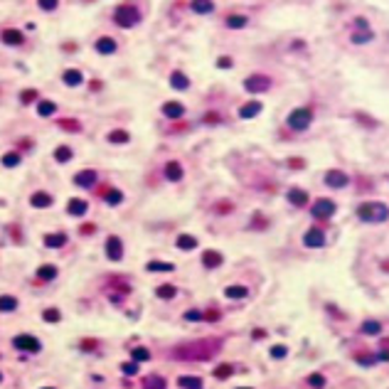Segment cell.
I'll return each instance as SVG.
<instances>
[{
  "instance_id": "obj_36",
  "label": "cell",
  "mask_w": 389,
  "mask_h": 389,
  "mask_svg": "<svg viewBox=\"0 0 389 389\" xmlns=\"http://www.w3.org/2000/svg\"><path fill=\"white\" fill-rule=\"evenodd\" d=\"M37 114L47 119V116L57 114V104H55V101H40V104H37Z\"/></svg>"
},
{
  "instance_id": "obj_46",
  "label": "cell",
  "mask_w": 389,
  "mask_h": 389,
  "mask_svg": "<svg viewBox=\"0 0 389 389\" xmlns=\"http://www.w3.org/2000/svg\"><path fill=\"white\" fill-rule=\"evenodd\" d=\"M355 32H365V30H370V22H367V17H355Z\"/></svg>"
},
{
  "instance_id": "obj_7",
  "label": "cell",
  "mask_w": 389,
  "mask_h": 389,
  "mask_svg": "<svg viewBox=\"0 0 389 389\" xmlns=\"http://www.w3.org/2000/svg\"><path fill=\"white\" fill-rule=\"evenodd\" d=\"M325 185L330 190H342V188L350 185V175L345 170H327L325 173Z\"/></svg>"
},
{
  "instance_id": "obj_48",
  "label": "cell",
  "mask_w": 389,
  "mask_h": 389,
  "mask_svg": "<svg viewBox=\"0 0 389 389\" xmlns=\"http://www.w3.org/2000/svg\"><path fill=\"white\" fill-rule=\"evenodd\" d=\"M121 199H124V194L119 193V190H109V194H106V202L109 204H119Z\"/></svg>"
},
{
  "instance_id": "obj_30",
  "label": "cell",
  "mask_w": 389,
  "mask_h": 389,
  "mask_svg": "<svg viewBox=\"0 0 389 389\" xmlns=\"http://www.w3.org/2000/svg\"><path fill=\"white\" fill-rule=\"evenodd\" d=\"M224 296L227 298H247L249 296V288L247 286H227L224 288Z\"/></svg>"
},
{
  "instance_id": "obj_56",
  "label": "cell",
  "mask_w": 389,
  "mask_h": 389,
  "mask_svg": "<svg viewBox=\"0 0 389 389\" xmlns=\"http://www.w3.org/2000/svg\"><path fill=\"white\" fill-rule=\"evenodd\" d=\"M60 126L62 129H69V130H79L81 126H79V121H60Z\"/></svg>"
},
{
  "instance_id": "obj_55",
  "label": "cell",
  "mask_w": 389,
  "mask_h": 389,
  "mask_svg": "<svg viewBox=\"0 0 389 389\" xmlns=\"http://www.w3.org/2000/svg\"><path fill=\"white\" fill-rule=\"evenodd\" d=\"M214 209H217L219 214H227V212L232 209V202H219V204H214Z\"/></svg>"
},
{
  "instance_id": "obj_45",
  "label": "cell",
  "mask_w": 389,
  "mask_h": 389,
  "mask_svg": "<svg viewBox=\"0 0 389 389\" xmlns=\"http://www.w3.org/2000/svg\"><path fill=\"white\" fill-rule=\"evenodd\" d=\"M55 158H57V160H60V163H66V160H69V158H71V150H69V148H66V145H60V148H57V150H55Z\"/></svg>"
},
{
  "instance_id": "obj_52",
  "label": "cell",
  "mask_w": 389,
  "mask_h": 389,
  "mask_svg": "<svg viewBox=\"0 0 389 389\" xmlns=\"http://www.w3.org/2000/svg\"><path fill=\"white\" fill-rule=\"evenodd\" d=\"M121 370H124V375L133 377V375L138 372V365H135V362H126V365H121Z\"/></svg>"
},
{
  "instance_id": "obj_37",
  "label": "cell",
  "mask_w": 389,
  "mask_h": 389,
  "mask_svg": "<svg viewBox=\"0 0 389 389\" xmlns=\"http://www.w3.org/2000/svg\"><path fill=\"white\" fill-rule=\"evenodd\" d=\"M178 385H180L183 389H202V380H199V377H188V375H185V377L178 380Z\"/></svg>"
},
{
  "instance_id": "obj_40",
  "label": "cell",
  "mask_w": 389,
  "mask_h": 389,
  "mask_svg": "<svg viewBox=\"0 0 389 389\" xmlns=\"http://www.w3.org/2000/svg\"><path fill=\"white\" fill-rule=\"evenodd\" d=\"M234 375V367L232 365H219L217 370H214V377L217 380H227V377H232Z\"/></svg>"
},
{
  "instance_id": "obj_29",
  "label": "cell",
  "mask_w": 389,
  "mask_h": 389,
  "mask_svg": "<svg viewBox=\"0 0 389 389\" xmlns=\"http://www.w3.org/2000/svg\"><path fill=\"white\" fill-rule=\"evenodd\" d=\"M155 296H158V298H163V301H170V298H175V296H178V288H175V286H170V283H165V286H158V288H155Z\"/></svg>"
},
{
  "instance_id": "obj_47",
  "label": "cell",
  "mask_w": 389,
  "mask_h": 389,
  "mask_svg": "<svg viewBox=\"0 0 389 389\" xmlns=\"http://www.w3.org/2000/svg\"><path fill=\"white\" fill-rule=\"evenodd\" d=\"M355 360H357L360 365H365V367H372V365L377 362V357H375V355H357Z\"/></svg>"
},
{
  "instance_id": "obj_57",
  "label": "cell",
  "mask_w": 389,
  "mask_h": 389,
  "mask_svg": "<svg viewBox=\"0 0 389 389\" xmlns=\"http://www.w3.org/2000/svg\"><path fill=\"white\" fill-rule=\"evenodd\" d=\"M40 7H42V10H57V2H52V0H42Z\"/></svg>"
},
{
  "instance_id": "obj_9",
  "label": "cell",
  "mask_w": 389,
  "mask_h": 389,
  "mask_svg": "<svg viewBox=\"0 0 389 389\" xmlns=\"http://www.w3.org/2000/svg\"><path fill=\"white\" fill-rule=\"evenodd\" d=\"M303 244H306L308 249H321V247H325V232L318 229V227H311V229L303 234Z\"/></svg>"
},
{
  "instance_id": "obj_41",
  "label": "cell",
  "mask_w": 389,
  "mask_h": 389,
  "mask_svg": "<svg viewBox=\"0 0 389 389\" xmlns=\"http://www.w3.org/2000/svg\"><path fill=\"white\" fill-rule=\"evenodd\" d=\"M129 133H126V130H111V133H109V140H111V143H129Z\"/></svg>"
},
{
  "instance_id": "obj_43",
  "label": "cell",
  "mask_w": 389,
  "mask_h": 389,
  "mask_svg": "<svg viewBox=\"0 0 389 389\" xmlns=\"http://www.w3.org/2000/svg\"><path fill=\"white\" fill-rule=\"evenodd\" d=\"M42 318H45V321H47V323H57V321H60V318H62V313H60V311H57V308H47V311H45V313H42Z\"/></svg>"
},
{
  "instance_id": "obj_42",
  "label": "cell",
  "mask_w": 389,
  "mask_h": 389,
  "mask_svg": "<svg viewBox=\"0 0 389 389\" xmlns=\"http://www.w3.org/2000/svg\"><path fill=\"white\" fill-rule=\"evenodd\" d=\"M308 385H311L313 389H323L325 387V377L323 375H318V372H313V375L308 377Z\"/></svg>"
},
{
  "instance_id": "obj_54",
  "label": "cell",
  "mask_w": 389,
  "mask_h": 389,
  "mask_svg": "<svg viewBox=\"0 0 389 389\" xmlns=\"http://www.w3.org/2000/svg\"><path fill=\"white\" fill-rule=\"evenodd\" d=\"M35 99H37V91H35V89L22 91V101H25V104H30V101H35Z\"/></svg>"
},
{
  "instance_id": "obj_10",
  "label": "cell",
  "mask_w": 389,
  "mask_h": 389,
  "mask_svg": "<svg viewBox=\"0 0 389 389\" xmlns=\"http://www.w3.org/2000/svg\"><path fill=\"white\" fill-rule=\"evenodd\" d=\"M106 257L111 261L124 259V244H121L119 237H109V239H106Z\"/></svg>"
},
{
  "instance_id": "obj_21",
  "label": "cell",
  "mask_w": 389,
  "mask_h": 389,
  "mask_svg": "<svg viewBox=\"0 0 389 389\" xmlns=\"http://www.w3.org/2000/svg\"><path fill=\"white\" fill-rule=\"evenodd\" d=\"M165 380L160 377V375H148L145 380H143V389H165Z\"/></svg>"
},
{
  "instance_id": "obj_31",
  "label": "cell",
  "mask_w": 389,
  "mask_h": 389,
  "mask_svg": "<svg viewBox=\"0 0 389 389\" xmlns=\"http://www.w3.org/2000/svg\"><path fill=\"white\" fill-rule=\"evenodd\" d=\"M30 204H32V207H50V204H52V194L35 193L32 197H30Z\"/></svg>"
},
{
  "instance_id": "obj_32",
  "label": "cell",
  "mask_w": 389,
  "mask_h": 389,
  "mask_svg": "<svg viewBox=\"0 0 389 389\" xmlns=\"http://www.w3.org/2000/svg\"><path fill=\"white\" fill-rule=\"evenodd\" d=\"M360 330H362L365 335H380V332H382V323L370 318V321H365V323L360 325Z\"/></svg>"
},
{
  "instance_id": "obj_50",
  "label": "cell",
  "mask_w": 389,
  "mask_h": 389,
  "mask_svg": "<svg viewBox=\"0 0 389 389\" xmlns=\"http://www.w3.org/2000/svg\"><path fill=\"white\" fill-rule=\"evenodd\" d=\"M288 168H293V170H303V168H306V160H303V158H291V160H288Z\"/></svg>"
},
{
  "instance_id": "obj_51",
  "label": "cell",
  "mask_w": 389,
  "mask_h": 389,
  "mask_svg": "<svg viewBox=\"0 0 389 389\" xmlns=\"http://www.w3.org/2000/svg\"><path fill=\"white\" fill-rule=\"evenodd\" d=\"M252 227L266 229V227H268V219H266V217H261V214H254V222H252Z\"/></svg>"
},
{
  "instance_id": "obj_26",
  "label": "cell",
  "mask_w": 389,
  "mask_h": 389,
  "mask_svg": "<svg viewBox=\"0 0 389 389\" xmlns=\"http://www.w3.org/2000/svg\"><path fill=\"white\" fill-rule=\"evenodd\" d=\"M0 37H2L5 45H22V32L20 30H5Z\"/></svg>"
},
{
  "instance_id": "obj_16",
  "label": "cell",
  "mask_w": 389,
  "mask_h": 389,
  "mask_svg": "<svg viewBox=\"0 0 389 389\" xmlns=\"http://www.w3.org/2000/svg\"><path fill=\"white\" fill-rule=\"evenodd\" d=\"M261 109H263V106H261V101H249V104H244V106L239 109V116L249 121V119L259 116V114H261Z\"/></svg>"
},
{
  "instance_id": "obj_18",
  "label": "cell",
  "mask_w": 389,
  "mask_h": 389,
  "mask_svg": "<svg viewBox=\"0 0 389 389\" xmlns=\"http://www.w3.org/2000/svg\"><path fill=\"white\" fill-rule=\"evenodd\" d=\"M165 178H168V180H173V183L183 180V165H180V163H175V160H170V163L165 165Z\"/></svg>"
},
{
  "instance_id": "obj_3",
  "label": "cell",
  "mask_w": 389,
  "mask_h": 389,
  "mask_svg": "<svg viewBox=\"0 0 389 389\" xmlns=\"http://www.w3.org/2000/svg\"><path fill=\"white\" fill-rule=\"evenodd\" d=\"M288 129L291 130H308L311 129V124H313V109H308V106H301V109H293L291 114H288Z\"/></svg>"
},
{
  "instance_id": "obj_63",
  "label": "cell",
  "mask_w": 389,
  "mask_h": 389,
  "mask_svg": "<svg viewBox=\"0 0 389 389\" xmlns=\"http://www.w3.org/2000/svg\"><path fill=\"white\" fill-rule=\"evenodd\" d=\"M45 389H52V387H45Z\"/></svg>"
},
{
  "instance_id": "obj_49",
  "label": "cell",
  "mask_w": 389,
  "mask_h": 389,
  "mask_svg": "<svg viewBox=\"0 0 389 389\" xmlns=\"http://www.w3.org/2000/svg\"><path fill=\"white\" fill-rule=\"evenodd\" d=\"M325 308H327V313H330L332 318H340V321H345V313H342V311H340L337 306H332V303H327Z\"/></svg>"
},
{
  "instance_id": "obj_19",
  "label": "cell",
  "mask_w": 389,
  "mask_h": 389,
  "mask_svg": "<svg viewBox=\"0 0 389 389\" xmlns=\"http://www.w3.org/2000/svg\"><path fill=\"white\" fill-rule=\"evenodd\" d=\"M65 244H66V234H62V232L45 237V247H50V249H60V247H65Z\"/></svg>"
},
{
  "instance_id": "obj_44",
  "label": "cell",
  "mask_w": 389,
  "mask_h": 389,
  "mask_svg": "<svg viewBox=\"0 0 389 389\" xmlns=\"http://www.w3.org/2000/svg\"><path fill=\"white\" fill-rule=\"evenodd\" d=\"M286 355H288V347H286V345H273V347H271V357H273V360H283Z\"/></svg>"
},
{
  "instance_id": "obj_38",
  "label": "cell",
  "mask_w": 389,
  "mask_h": 389,
  "mask_svg": "<svg viewBox=\"0 0 389 389\" xmlns=\"http://www.w3.org/2000/svg\"><path fill=\"white\" fill-rule=\"evenodd\" d=\"M130 360L138 365V362H145V360H150V352L145 350V347H133L130 350Z\"/></svg>"
},
{
  "instance_id": "obj_6",
  "label": "cell",
  "mask_w": 389,
  "mask_h": 389,
  "mask_svg": "<svg viewBox=\"0 0 389 389\" xmlns=\"http://www.w3.org/2000/svg\"><path fill=\"white\" fill-rule=\"evenodd\" d=\"M244 89L249 94H263V91L271 89V79L266 74H252V76L244 79Z\"/></svg>"
},
{
  "instance_id": "obj_23",
  "label": "cell",
  "mask_w": 389,
  "mask_h": 389,
  "mask_svg": "<svg viewBox=\"0 0 389 389\" xmlns=\"http://www.w3.org/2000/svg\"><path fill=\"white\" fill-rule=\"evenodd\" d=\"M372 40H375V32H372V30L352 32V35H350V42H352V45H367V42H372Z\"/></svg>"
},
{
  "instance_id": "obj_12",
  "label": "cell",
  "mask_w": 389,
  "mask_h": 389,
  "mask_svg": "<svg viewBox=\"0 0 389 389\" xmlns=\"http://www.w3.org/2000/svg\"><path fill=\"white\" fill-rule=\"evenodd\" d=\"M355 121H357L362 129H367V130H377V129H380V121H377L375 116H370L367 111H357V114H355Z\"/></svg>"
},
{
  "instance_id": "obj_11",
  "label": "cell",
  "mask_w": 389,
  "mask_h": 389,
  "mask_svg": "<svg viewBox=\"0 0 389 389\" xmlns=\"http://www.w3.org/2000/svg\"><path fill=\"white\" fill-rule=\"evenodd\" d=\"M286 197H288V202H291L293 207H306V204H308V193L301 190V188H291Z\"/></svg>"
},
{
  "instance_id": "obj_60",
  "label": "cell",
  "mask_w": 389,
  "mask_h": 389,
  "mask_svg": "<svg viewBox=\"0 0 389 389\" xmlns=\"http://www.w3.org/2000/svg\"><path fill=\"white\" fill-rule=\"evenodd\" d=\"M380 271L389 273V259H382V261H380Z\"/></svg>"
},
{
  "instance_id": "obj_27",
  "label": "cell",
  "mask_w": 389,
  "mask_h": 389,
  "mask_svg": "<svg viewBox=\"0 0 389 389\" xmlns=\"http://www.w3.org/2000/svg\"><path fill=\"white\" fill-rule=\"evenodd\" d=\"M66 212H69V214H74V217H81V214L86 212V202H84V199H69Z\"/></svg>"
},
{
  "instance_id": "obj_61",
  "label": "cell",
  "mask_w": 389,
  "mask_h": 389,
  "mask_svg": "<svg viewBox=\"0 0 389 389\" xmlns=\"http://www.w3.org/2000/svg\"><path fill=\"white\" fill-rule=\"evenodd\" d=\"M81 232H84V234H91V232H94V227H91V224H84V227H81Z\"/></svg>"
},
{
  "instance_id": "obj_4",
  "label": "cell",
  "mask_w": 389,
  "mask_h": 389,
  "mask_svg": "<svg viewBox=\"0 0 389 389\" xmlns=\"http://www.w3.org/2000/svg\"><path fill=\"white\" fill-rule=\"evenodd\" d=\"M114 20H116L119 27H133V25H138L140 12H138L135 5H119L116 12H114Z\"/></svg>"
},
{
  "instance_id": "obj_35",
  "label": "cell",
  "mask_w": 389,
  "mask_h": 389,
  "mask_svg": "<svg viewBox=\"0 0 389 389\" xmlns=\"http://www.w3.org/2000/svg\"><path fill=\"white\" fill-rule=\"evenodd\" d=\"M170 84H173L175 89H180V91H185V89L190 86V79H188L185 74H180V71H175V74L170 76Z\"/></svg>"
},
{
  "instance_id": "obj_24",
  "label": "cell",
  "mask_w": 389,
  "mask_h": 389,
  "mask_svg": "<svg viewBox=\"0 0 389 389\" xmlns=\"http://www.w3.org/2000/svg\"><path fill=\"white\" fill-rule=\"evenodd\" d=\"M62 79H65L66 86H79V84L84 81V76H81V71H79V69H66Z\"/></svg>"
},
{
  "instance_id": "obj_34",
  "label": "cell",
  "mask_w": 389,
  "mask_h": 389,
  "mask_svg": "<svg viewBox=\"0 0 389 389\" xmlns=\"http://www.w3.org/2000/svg\"><path fill=\"white\" fill-rule=\"evenodd\" d=\"M193 10L197 12V15H209V12H214V2H207V0H194Z\"/></svg>"
},
{
  "instance_id": "obj_39",
  "label": "cell",
  "mask_w": 389,
  "mask_h": 389,
  "mask_svg": "<svg viewBox=\"0 0 389 389\" xmlns=\"http://www.w3.org/2000/svg\"><path fill=\"white\" fill-rule=\"evenodd\" d=\"M2 165H5V168H15V165H20V153H15V150L5 153V155H2Z\"/></svg>"
},
{
  "instance_id": "obj_8",
  "label": "cell",
  "mask_w": 389,
  "mask_h": 389,
  "mask_svg": "<svg viewBox=\"0 0 389 389\" xmlns=\"http://www.w3.org/2000/svg\"><path fill=\"white\" fill-rule=\"evenodd\" d=\"M12 345H15L17 350H22V352H40V350H42L40 340L32 337V335H17V337L12 340Z\"/></svg>"
},
{
  "instance_id": "obj_62",
  "label": "cell",
  "mask_w": 389,
  "mask_h": 389,
  "mask_svg": "<svg viewBox=\"0 0 389 389\" xmlns=\"http://www.w3.org/2000/svg\"><path fill=\"white\" fill-rule=\"evenodd\" d=\"M239 389H252V387H239Z\"/></svg>"
},
{
  "instance_id": "obj_14",
  "label": "cell",
  "mask_w": 389,
  "mask_h": 389,
  "mask_svg": "<svg viewBox=\"0 0 389 389\" xmlns=\"http://www.w3.org/2000/svg\"><path fill=\"white\" fill-rule=\"evenodd\" d=\"M202 266H204V268H217V266H222V254L214 252V249H207V252L202 254Z\"/></svg>"
},
{
  "instance_id": "obj_1",
  "label": "cell",
  "mask_w": 389,
  "mask_h": 389,
  "mask_svg": "<svg viewBox=\"0 0 389 389\" xmlns=\"http://www.w3.org/2000/svg\"><path fill=\"white\" fill-rule=\"evenodd\" d=\"M219 347H222L219 340L207 337V340H197V342H188V345L175 347L173 350V357L175 360H188V362H193V360L194 362H202V360H209Z\"/></svg>"
},
{
  "instance_id": "obj_22",
  "label": "cell",
  "mask_w": 389,
  "mask_h": 389,
  "mask_svg": "<svg viewBox=\"0 0 389 389\" xmlns=\"http://www.w3.org/2000/svg\"><path fill=\"white\" fill-rule=\"evenodd\" d=\"M247 22H249V17L247 15H239V12H234V15L227 17V27H232V30H242V27H247Z\"/></svg>"
},
{
  "instance_id": "obj_13",
  "label": "cell",
  "mask_w": 389,
  "mask_h": 389,
  "mask_svg": "<svg viewBox=\"0 0 389 389\" xmlns=\"http://www.w3.org/2000/svg\"><path fill=\"white\" fill-rule=\"evenodd\" d=\"M74 183H76L79 188H94V185H96V173H94V170H81V173H76Z\"/></svg>"
},
{
  "instance_id": "obj_20",
  "label": "cell",
  "mask_w": 389,
  "mask_h": 389,
  "mask_svg": "<svg viewBox=\"0 0 389 389\" xmlns=\"http://www.w3.org/2000/svg\"><path fill=\"white\" fill-rule=\"evenodd\" d=\"M148 271H153V273H170V271H175V266L173 263H168V261H148V266H145Z\"/></svg>"
},
{
  "instance_id": "obj_59",
  "label": "cell",
  "mask_w": 389,
  "mask_h": 389,
  "mask_svg": "<svg viewBox=\"0 0 389 389\" xmlns=\"http://www.w3.org/2000/svg\"><path fill=\"white\" fill-rule=\"evenodd\" d=\"M217 66H222V69H229V66H232V60H229V57H219V60H217Z\"/></svg>"
},
{
  "instance_id": "obj_28",
  "label": "cell",
  "mask_w": 389,
  "mask_h": 389,
  "mask_svg": "<svg viewBox=\"0 0 389 389\" xmlns=\"http://www.w3.org/2000/svg\"><path fill=\"white\" fill-rule=\"evenodd\" d=\"M37 278H42V281H52V278H57V266H52V263L40 266V268H37Z\"/></svg>"
},
{
  "instance_id": "obj_5",
  "label": "cell",
  "mask_w": 389,
  "mask_h": 389,
  "mask_svg": "<svg viewBox=\"0 0 389 389\" xmlns=\"http://www.w3.org/2000/svg\"><path fill=\"white\" fill-rule=\"evenodd\" d=\"M337 212V204L332 202V199H327V197H321V199H316L313 202V207H311V214H313V219H330L332 214Z\"/></svg>"
},
{
  "instance_id": "obj_2",
  "label": "cell",
  "mask_w": 389,
  "mask_h": 389,
  "mask_svg": "<svg viewBox=\"0 0 389 389\" xmlns=\"http://www.w3.org/2000/svg\"><path fill=\"white\" fill-rule=\"evenodd\" d=\"M357 219L365 222V224H382L389 219V204L387 202H362L357 207Z\"/></svg>"
},
{
  "instance_id": "obj_25",
  "label": "cell",
  "mask_w": 389,
  "mask_h": 389,
  "mask_svg": "<svg viewBox=\"0 0 389 389\" xmlns=\"http://www.w3.org/2000/svg\"><path fill=\"white\" fill-rule=\"evenodd\" d=\"M194 247H197V239H194L193 234H180L178 237V249L180 252H193Z\"/></svg>"
},
{
  "instance_id": "obj_15",
  "label": "cell",
  "mask_w": 389,
  "mask_h": 389,
  "mask_svg": "<svg viewBox=\"0 0 389 389\" xmlns=\"http://www.w3.org/2000/svg\"><path fill=\"white\" fill-rule=\"evenodd\" d=\"M163 114H165L168 119H180V116L185 114V106H183L180 101H168V104H163Z\"/></svg>"
},
{
  "instance_id": "obj_17",
  "label": "cell",
  "mask_w": 389,
  "mask_h": 389,
  "mask_svg": "<svg viewBox=\"0 0 389 389\" xmlns=\"http://www.w3.org/2000/svg\"><path fill=\"white\" fill-rule=\"evenodd\" d=\"M96 52H99V55H114V52H116V40H111V37H99V40H96Z\"/></svg>"
},
{
  "instance_id": "obj_33",
  "label": "cell",
  "mask_w": 389,
  "mask_h": 389,
  "mask_svg": "<svg viewBox=\"0 0 389 389\" xmlns=\"http://www.w3.org/2000/svg\"><path fill=\"white\" fill-rule=\"evenodd\" d=\"M12 311H17V298L0 296V313H12Z\"/></svg>"
},
{
  "instance_id": "obj_53",
  "label": "cell",
  "mask_w": 389,
  "mask_h": 389,
  "mask_svg": "<svg viewBox=\"0 0 389 389\" xmlns=\"http://www.w3.org/2000/svg\"><path fill=\"white\" fill-rule=\"evenodd\" d=\"M202 318H204L202 311H188L185 313V321H202Z\"/></svg>"
},
{
  "instance_id": "obj_58",
  "label": "cell",
  "mask_w": 389,
  "mask_h": 389,
  "mask_svg": "<svg viewBox=\"0 0 389 389\" xmlns=\"http://www.w3.org/2000/svg\"><path fill=\"white\" fill-rule=\"evenodd\" d=\"M375 357H377V362H389V350H380Z\"/></svg>"
},
{
  "instance_id": "obj_64",
  "label": "cell",
  "mask_w": 389,
  "mask_h": 389,
  "mask_svg": "<svg viewBox=\"0 0 389 389\" xmlns=\"http://www.w3.org/2000/svg\"><path fill=\"white\" fill-rule=\"evenodd\" d=\"M0 380H2V375H0Z\"/></svg>"
}]
</instances>
